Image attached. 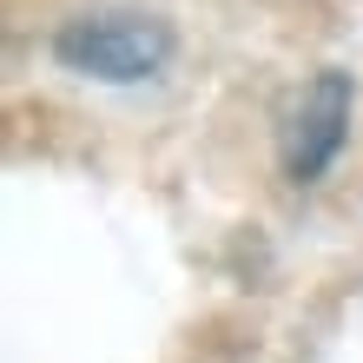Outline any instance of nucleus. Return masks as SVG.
<instances>
[{
    "instance_id": "1",
    "label": "nucleus",
    "mask_w": 363,
    "mask_h": 363,
    "mask_svg": "<svg viewBox=\"0 0 363 363\" xmlns=\"http://www.w3.org/2000/svg\"><path fill=\"white\" fill-rule=\"evenodd\" d=\"M53 53L86 79H145L172 53V27L152 13H86L53 40Z\"/></svg>"
},
{
    "instance_id": "2",
    "label": "nucleus",
    "mask_w": 363,
    "mask_h": 363,
    "mask_svg": "<svg viewBox=\"0 0 363 363\" xmlns=\"http://www.w3.org/2000/svg\"><path fill=\"white\" fill-rule=\"evenodd\" d=\"M350 133V73H311L291 93L284 119H277V152L297 185L324 179V165L337 159V145Z\"/></svg>"
}]
</instances>
